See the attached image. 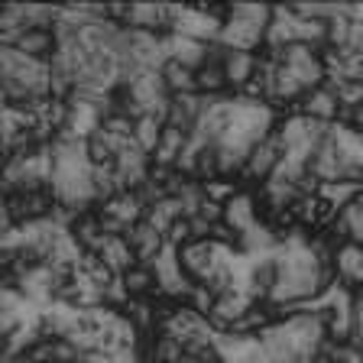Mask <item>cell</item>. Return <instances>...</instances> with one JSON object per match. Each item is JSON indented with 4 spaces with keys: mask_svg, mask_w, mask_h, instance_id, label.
Instances as JSON below:
<instances>
[{
    "mask_svg": "<svg viewBox=\"0 0 363 363\" xmlns=\"http://www.w3.org/2000/svg\"><path fill=\"white\" fill-rule=\"evenodd\" d=\"M179 263H182V272L191 282H208L214 276V266H218V243H211V240L185 243L179 250Z\"/></svg>",
    "mask_w": 363,
    "mask_h": 363,
    "instance_id": "6da1fadb",
    "label": "cell"
},
{
    "mask_svg": "<svg viewBox=\"0 0 363 363\" xmlns=\"http://www.w3.org/2000/svg\"><path fill=\"white\" fill-rule=\"evenodd\" d=\"M10 49H20L23 55L39 59V62H52L55 52H59V36H55V30H45V26H26L10 43Z\"/></svg>",
    "mask_w": 363,
    "mask_h": 363,
    "instance_id": "7a4b0ae2",
    "label": "cell"
},
{
    "mask_svg": "<svg viewBox=\"0 0 363 363\" xmlns=\"http://www.w3.org/2000/svg\"><path fill=\"white\" fill-rule=\"evenodd\" d=\"M127 243H130V250H133L136 263H150V266L156 263V259L162 257V250H166V237L159 234L156 227L146 224V220H140L136 227H130Z\"/></svg>",
    "mask_w": 363,
    "mask_h": 363,
    "instance_id": "3957f363",
    "label": "cell"
},
{
    "mask_svg": "<svg viewBox=\"0 0 363 363\" xmlns=\"http://www.w3.org/2000/svg\"><path fill=\"white\" fill-rule=\"evenodd\" d=\"M159 75H162V84L169 88V94H198V72L189 68L185 62L179 59H166L162 68H159Z\"/></svg>",
    "mask_w": 363,
    "mask_h": 363,
    "instance_id": "277c9868",
    "label": "cell"
},
{
    "mask_svg": "<svg viewBox=\"0 0 363 363\" xmlns=\"http://www.w3.org/2000/svg\"><path fill=\"white\" fill-rule=\"evenodd\" d=\"M224 224H230L237 234H243V230H250L253 224H259V211H257V198H253V191L243 189L234 201L227 204L224 208Z\"/></svg>",
    "mask_w": 363,
    "mask_h": 363,
    "instance_id": "5b68a950",
    "label": "cell"
},
{
    "mask_svg": "<svg viewBox=\"0 0 363 363\" xmlns=\"http://www.w3.org/2000/svg\"><path fill=\"white\" fill-rule=\"evenodd\" d=\"M259 68V52H240V49H230L224 59V72H227V82L230 88L240 94V88L250 82V78L257 75Z\"/></svg>",
    "mask_w": 363,
    "mask_h": 363,
    "instance_id": "8992f818",
    "label": "cell"
},
{
    "mask_svg": "<svg viewBox=\"0 0 363 363\" xmlns=\"http://www.w3.org/2000/svg\"><path fill=\"white\" fill-rule=\"evenodd\" d=\"M123 286L133 298H152V292H159V276L150 263H136L123 272Z\"/></svg>",
    "mask_w": 363,
    "mask_h": 363,
    "instance_id": "52a82bcc",
    "label": "cell"
},
{
    "mask_svg": "<svg viewBox=\"0 0 363 363\" xmlns=\"http://www.w3.org/2000/svg\"><path fill=\"white\" fill-rule=\"evenodd\" d=\"M162 130H166V121H162L159 113H146V117H140V121H136L133 143L152 159V152H156L159 140H162Z\"/></svg>",
    "mask_w": 363,
    "mask_h": 363,
    "instance_id": "ba28073f",
    "label": "cell"
},
{
    "mask_svg": "<svg viewBox=\"0 0 363 363\" xmlns=\"http://www.w3.org/2000/svg\"><path fill=\"white\" fill-rule=\"evenodd\" d=\"M218 298H220V295L214 292L208 282H195V286H191V292H189V298H185V305H189L191 311H198L201 318H211Z\"/></svg>",
    "mask_w": 363,
    "mask_h": 363,
    "instance_id": "9c48e42d",
    "label": "cell"
},
{
    "mask_svg": "<svg viewBox=\"0 0 363 363\" xmlns=\"http://www.w3.org/2000/svg\"><path fill=\"white\" fill-rule=\"evenodd\" d=\"M360 357H363V347H360Z\"/></svg>",
    "mask_w": 363,
    "mask_h": 363,
    "instance_id": "30bf717a",
    "label": "cell"
}]
</instances>
